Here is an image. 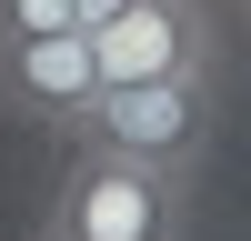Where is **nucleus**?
<instances>
[{"instance_id": "f03ea898", "label": "nucleus", "mask_w": 251, "mask_h": 241, "mask_svg": "<svg viewBox=\"0 0 251 241\" xmlns=\"http://www.w3.org/2000/svg\"><path fill=\"white\" fill-rule=\"evenodd\" d=\"M181 211H191L181 171H151V161L100 151V141H71V171H60L40 231H60V241H181Z\"/></svg>"}, {"instance_id": "39448f33", "label": "nucleus", "mask_w": 251, "mask_h": 241, "mask_svg": "<svg viewBox=\"0 0 251 241\" xmlns=\"http://www.w3.org/2000/svg\"><path fill=\"white\" fill-rule=\"evenodd\" d=\"M0 30H80V0H0Z\"/></svg>"}, {"instance_id": "7ed1b4c3", "label": "nucleus", "mask_w": 251, "mask_h": 241, "mask_svg": "<svg viewBox=\"0 0 251 241\" xmlns=\"http://www.w3.org/2000/svg\"><path fill=\"white\" fill-rule=\"evenodd\" d=\"M100 80H161V71H211V20L201 0H131L91 30Z\"/></svg>"}, {"instance_id": "6e6552de", "label": "nucleus", "mask_w": 251, "mask_h": 241, "mask_svg": "<svg viewBox=\"0 0 251 241\" xmlns=\"http://www.w3.org/2000/svg\"><path fill=\"white\" fill-rule=\"evenodd\" d=\"M241 10H251V0H241Z\"/></svg>"}, {"instance_id": "0eeeda50", "label": "nucleus", "mask_w": 251, "mask_h": 241, "mask_svg": "<svg viewBox=\"0 0 251 241\" xmlns=\"http://www.w3.org/2000/svg\"><path fill=\"white\" fill-rule=\"evenodd\" d=\"M40 241H60V231H40Z\"/></svg>"}, {"instance_id": "f257e3e1", "label": "nucleus", "mask_w": 251, "mask_h": 241, "mask_svg": "<svg viewBox=\"0 0 251 241\" xmlns=\"http://www.w3.org/2000/svg\"><path fill=\"white\" fill-rule=\"evenodd\" d=\"M211 131H221L211 71H161V80H100L71 111L60 141H100V151H131V161H151V171L191 181V161L211 151Z\"/></svg>"}, {"instance_id": "423d86ee", "label": "nucleus", "mask_w": 251, "mask_h": 241, "mask_svg": "<svg viewBox=\"0 0 251 241\" xmlns=\"http://www.w3.org/2000/svg\"><path fill=\"white\" fill-rule=\"evenodd\" d=\"M111 10H131V0H80V30H100Z\"/></svg>"}, {"instance_id": "20e7f679", "label": "nucleus", "mask_w": 251, "mask_h": 241, "mask_svg": "<svg viewBox=\"0 0 251 241\" xmlns=\"http://www.w3.org/2000/svg\"><path fill=\"white\" fill-rule=\"evenodd\" d=\"M100 91L91 30H0V100H20L30 120L71 131V111Z\"/></svg>"}]
</instances>
